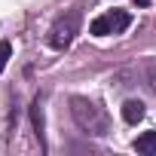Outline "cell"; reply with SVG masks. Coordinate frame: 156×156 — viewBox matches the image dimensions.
<instances>
[{
    "label": "cell",
    "mask_w": 156,
    "mask_h": 156,
    "mask_svg": "<svg viewBox=\"0 0 156 156\" xmlns=\"http://www.w3.org/2000/svg\"><path fill=\"white\" fill-rule=\"evenodd\" d=\"M70 113H73L76 126H80L83 132H89V135L101 138V135L110 132V119H107L104 107L95 104V101H89V98H70Z\"/></svg>",
    "instance_id": "1"
},
{
    "label": "cell",
    "mask_w": 156,
    "mask_h": 156,
    "mask_svg": "<svg viewBox=\"0 0 156 156\" xmlns=\"http://www.w3.org/2000/svg\"><path fill=\"white\" fill-rule=\"evenodd\" d=\"M80 31V9H70L64 19H58L49 31V46L52 49H67L73 43V34Z\"/></svg>",
    "instance_id": "2"
},
{
    "label": "cell",
    "mask_w": 156,
    "mask_h": 156,
    "mask_svg": "<svg viewBox=\"0 0 156 156\" xmlns=\"http://www.w3.org/2000/svg\"><path fill=\"white\" fill-rule=\"evenodd\" d=\"M122 119H126V122H132V126H135V122H141V119H144V104H141V101H135V98H129V101L122 104Z\"/></svg>",
    "instance_id": "3"
},
{
    "label": "cell",
    "mask_w": 156,
    "mask_h": 156,
    "mask_svg": "<svg viewBox=\"0 0 156 156\" xmlns=\"http://www.w3.org/2000/svg\"><path fill=\"white\" fill-rule=\"evenodd\" d=\"M110 22H113V34H122V31L132 25V16H129L126 9H113V12H110Z\"/></svg>",
    "instance_id": "4"
},
{
    "label": "cell",
    "mask_w": 156,
    "mask_h": 156,
    "mask_svg": "<svg viewBox=\"0 0 156 156\" xmlns=\"http://www.w3.org/2000/svg\"><path fill=\"white\" fill-rule=\"evenodd\" d=\"M95 37H107V34H113V22H110V16H98L95 22H92V28H89Z\"/></svg>",
    "instance_id": "5"
},
{
    "label": "cell",
    "mask_w": 156,
    "mask_h": 156,
    "mask_svg": "<svg viewBox=\"0 0 156 156\" xmlns=\"http://www.w3.org/2000/svg\"><path fill=\"white\" fill-rule=\"evenodd\" d=\"M135 150L138 153H156V132H144L135 141Z\"/></svg>",
    "instance_id": "6"
},
{
    "label": "cell",
    "mask_w": 156,
    "mask_h": 156,
    "mask_svg": "<svg viewBox=\"0 0 156 156\" xmlns=\"http://www.w3.org/2000/svg\"><path fill=\"white\" fill-rule=\"evenodd\" d=\"M31 122H34L37 135H43V110H40V101H34V104H31Z\"/></svg>",
    "instance_id": "7"
},
{
    "label": "cell",
    "mask_w": 156,
    "mask_h": 156,
    "mask_svg": "<svg viewBox=\"0 0 156 156\" xmlns=\"http://www.w3.org/2000/svg\"><path fill=\"white\" fill-rule=\"evenodd\" d=\"M9 55H12V46H9L6 40H0V70L6 67V61H9Z\"/></svg>",
    "instance_id": "8"
},
{
    "label": "cell",
    "mask_w": 156,
    "mask_h": 156,
    "mask_svg": "<svg viewBox=\"0 0 156 156\" xmlns=\"http://www.w3.org/2000/svg\"><path fill=\"white\" fill-rule=\"evenodd\" d=\"M150 86H153V92H156V67L150 70Z\"/></svg>",
    "instance_id": "9"
},
{
    "label": "cell",
    "mask_w": 156,
    "mask_h": 156,
    "mask_svg": "<svg viewBox=\"0 0 156 156\" xmlns=\"http://www.w3.org/2000/svg\"><path fill=\"white\" fill-rule=\"evenodd\" d=\"M135 3H138V6H147V3H150V0H135Z\"/></svg>",
    "instance_id": "10"
}]
</instances>
